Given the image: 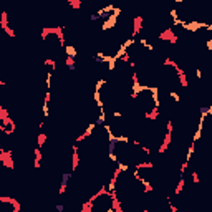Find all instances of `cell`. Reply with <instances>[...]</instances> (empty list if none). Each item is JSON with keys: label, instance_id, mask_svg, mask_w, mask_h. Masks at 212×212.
I'll use <instances>...</instances> for the list:
<instances>
[{"label": "cell", "instance_id": "1", "mask_svg": "<svg viewBox=\"0 0 212 212\" xmlns=\"http://www.w3.org/2000/svg\"><path fill=\"white\" fill-rule=\"evenodd\" d=\"M179 25H182V28H184L186 32L196 33V32H199L202 27H205V23H202V22H197V20H192V22H181Z\"/></svg>", "mask_w": 212, "mask_h": 212}, {"label": "cell", "instance_id": "2", "mask_svg": "<svg viewBox=\"0 0 212 212\" xmlns=\"http://www.w3.org/2000/svg\"><path fill=\"white\" fill-rule=\"evenodd\" d=\"M17 212L18 210V205L15 201L12 199H0V212Z\"/></svg>", "mask_w": 212, "mask_h": 212}, {"label": "cell", "instance_id": "3", "mask_svg": "<svg viewBox=\"0 0 212 212\" xmlns=\"http://www.w3.org/2000/svg\"><path fill=\"white\" fill-rule=\"evenodd\" d=\"M118 25V17H114V15H111V13H109L108 17L104 18L103 20V25H101V30H111V28H114Z\"/></svg>", "mask_w": 212, "mask_h": 212}, {"label": "cell", "instance_id": "4", "mask_svg": "<svg viewBox=\"0 0 212 212\" xmlns=\"http://www.w3.org/2000/svg\"><path fill=\"white\" fill-rule=\"evenodd\" d=\"M71 179V172H63L61 174V184H60V194H65L66 186H68V181Z\"/></svg>", "mask_w": 212, "mask_h": 212}, {"label": "cell", "instance_id": "5", "mask_svg": "<svg viewBox=\"0 0 212 212\" xmlns=\"http://www.w3.org/2000/svg\"><path fill=\"white\" fill-rule=\"evenodd\" d=\"M95 128H96V123H90L88 126H86V129H85V133L81 134V136H78V139H76V141H83L85 138H88V136H91V134H93V131H95Z\"/></svg>", "mask_w": 212, "mask_h": 212}, {"label": "cell", "instance_id": "6", "mask_svg": "<svg viewBox=\"0 0 212 212\" xmlns=\"http://www.w3.org/2000/svg\"><path fill=\"white\" fill-rule=\"evenodd\" d=\"M114 8V5H111V3H109V5H106V7H103V8H99L98 12H96V15H98V18L101 20V18H106L109 15V12H111Z\"/></svg>", "mask_w": 212, "mask_h": 212}, {"label": "cell", "instance_id": "7", "mask_svg": "<svg viewBox=\"0 0 212 212\" xmlns=\"http://www.w3.org/2000/svg\"><path fill=\"white\" fill-rule=\"evenodd\" d=\"M65 55H66V58H76L78 50H76L75 45H66L65 46Z\"/></svg>", "mask_w": 212, "mask_h": 212}, {"label": "cell", "instance_id": "8", "mask_svg": "<svg viewBox=\"0 0 212 212\" xmlns=\"http://www.w3.org/2000/svg\"><path fill=\"white\" fill-rule=\"evenodd\" d=\"M201 116H210L212 114V106H199Z\"/></svg>", "mask_w": 212, "mask_h": 212}, {"label": "cell", "instance_id": "9", "mask_svg": "<svg viewBox=\"0 0 212 212\" xmlns=\"http://www.w3.org/2000/svg\"><path fill=\"white\" fill-rule=\"evenodd\" d=\"M96 124H104L106 123V114H104V109H99V116H98V119L95 121Z\"/></svg>", "mask_w": 212, "mask_h": 212}, {"label": "cell", "instance_id": "10", "mask_svg": "<svg viewBox=\"0 0 212 212\" xmlns=\"http://www.w3.org/2000/svg\"><path fill=\"white\" fill-rule=\"evenodd\" d=\"M116 167H118V171H121V172H128L129 171V166L124 164V162H121V161H116Z\"/></svg>", "mask_w": 212, "mask_h": 212}, {"label": "cell", "instance_id": "11", "mask_svg": "<svg viewBox=\"0 0 212 212\" xmlns=\"http://www.w3.org/2000/svg\"><path fill=\"white\" fill-rule=\"evenodd\" d=\"M134 43H136V40H134V38H128L126 42H123V43H121V46H123V48H126V50H128V48H131V46L134 45Z\"/></svg>", "mask_w": 212, "mask_h": 212}, {"label": "cell", "instance_id": "12", "mask_svg": "<svg viewBox=\"0 0 212 212\" xmlns=\"http://www.w3.org/2000/svg\"><path fill=\"white\" fill-rule=\"evenodd\" d=\"M66 66H68L70 71H75V58H66Z\"/></svg>", "mask_w": 212, "mask_h": 212}, {"label": "cell", "instance_id": "13", "mask_svg": "<svg viewBox=\"0 0 212 212\" xmlns=\"http://www.w3.org/2000/svg\"><path fill=\"white\" fill-rule=\"evenodd\" d=\"M139 43H141V45H143L144 48H146V50H149V51H152V50H154V46L151 45V43H148L146 40H139Z\"/></svg>", "mask_w": 212, "mask_h": 212}, {"label": "cell", "instance_id": "14", "mask_svg": "<svg viewBox=\"0 0 212 212\" xmlns=\"http://www.w3.org/2000/svg\"><path fill=\"white\" fill-rule=\"evenodd\" d=\"M106 85V80H98L96 81V85H95V90H98V91H101V88Z\"/></svg>", "mask_w": 212, "mask_h": 212}, {"label": "cell", "instance_id": "15", "mask_svg": "<svg viewBox=\"0 0 212 212\" xmlns=\"http://www.w3.org/2000/svg\"><path fill=\"white\" fill-rule=\"evenodd\" d=\"M169 96H171V98L176 101V103H179V101H181V96H179V93H176V91H171Z\"/></svg>", "mask_w": 212, "mask_h": 212}, {"label": "cell", "instance_id": "16", "mask_svg": "<svg viewBox=\"0 0 212 212\" xmlns=\"http://www.w3.org/2000/svg\"><path fill=\"white\" fill-rule=\"evenodd\" d=\"M111 12H113L111 15H114V17H119V15H121V8H118V7H114Z\"/></svg>", "mask_w": 212, "mask_h": 212}, {"label": "cell", "instance_id": "17", "mask_svg": "<svg viewBox=\"0 0 212 212\" xmlns=\"http://www.w3.org/2000/svg\"><path fill=\"white\" fill-rule=\"evenodd\" d=\"M177 15H179V13H177V10H176V8H172V10H171V17H172V20H177Z\"/></svg>", "mask_w": 212, "mask_h": 212}, {"label": "cell", "instance_id": "18", "mask_svg": "<svg viewBox=\"0 0 212 212\" xmlns=\"http://www.w3.org/2000/svg\"><path fill=\"white\" fill-rule=\"evenodd\" d=\"M90 20H91V22H98L99 18H98V15H96V13H91V15H90Z\"/></svg>", "mask_w": 212, "mask_h": 212}, {"label": "cell", "instance_id": "19", "mask_svg": "<svg viewBox=\"0 0 212 212\" xmlns=\"http://www.w3.org/2000/svg\"><path fill=\"white\" fill-rule=\"evenodd\" d=\"M56 210H58V212H63V210H65V205H63V204H56Z\"/></svg>", "mask_w": 212, "mask_h": 212}, {"label": "cell", "instance_id": "20", "mask_svg": "<svg viewBox=\"0 0 212 212\" xmlns=\"http://www.w3.org/2000/svg\"><path fill=\"white\" fill-rule=\"evenodd\" d=\"M205 46H207V50H212V40H207L205 42Z\"/></svg>", "mask_w": 212, "mask_h": 212}, {"label": "cell", "instance_id": "21", "mask_svg": "<svg viewBox=\"0 0 212 212\" xmlns=\"http://www.w3.org/2000/svg\"><path fill=\"white\" fill-rule=\"evenodd\" d=\"M121 116H123L121 111H114V113H113V118H121Z\"/></svg>", "mask_w": 212, "mask_h": 212}, {"label": "cell", "instance_id": "22", "mask_svg": "<svg viewBox=\"0 0 212 212\" xmlns=\"http://www.w3.org/2000/svg\"><path fill=\"white\" fill-rule=\"evenodd\" d=\"M196 76H197V78H202V71L201 70H196Z\"/></svg>", "mask_w": 212, "mask_h": 212}, {"label": "cell", "instance_id": "23", "mask_svg": "<svg viewBox=\"0 0 212 212\" xmlns=\"http://www.w3.org/2000/svg\"><path fill=\"white\" fill-rule=\"evenodd\" d=\"M174 2H176V3H182L184 0H174Z\"/></svg>", "mask_w": 212, "mask_h": 212}]
</instances>
